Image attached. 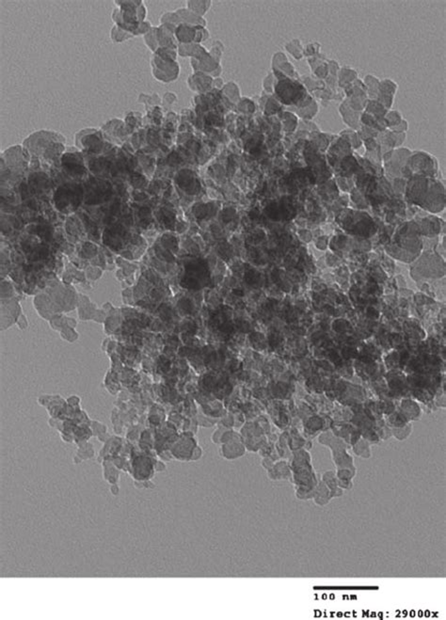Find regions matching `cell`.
I'll return each instance as SVG.
<instances>
[{
	"label": "cell",
	"mask_w": 446,
	"mask_h": 620,
	"mask_svg": "<svg viewBox=\"0 0 446 620\" xmlns=\"http://www.w3.org/2000/svg\"><path fill=\"white\" fill-rule=\"evenodd\" d=\"M312 500H313L314 504L318 505V506H321V507L326 506L327 504H330V501L332 500L330 488L327 487L323 482L320 483V484H317Z\"/></svg>",
	"instance_id": "1"
},
{
	"label": "cell",
	"mask_w": 446,
	"mask_h": 620,
	"mask_svg": "<svg viewBox=\"0 0 446 620\" xmlns=\"http://www.w3.org/2000/svg\"><path fill=\"white\" fill-rule=\"evenodd\" d=\"M323 483L330 488L332 499L338 498L344 495V489L339 487L338 479L333 473H326L323 476Z\"/></svg>",
	"instance_id": "2"
}]
</instances>
